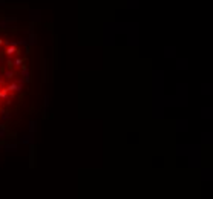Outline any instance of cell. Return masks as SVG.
Segmentation results:
<instances>
[{"label":"cell","mask_w":213,"mask_h":199,"mask_svg":"<svg viewBox=\"0 0 213 199\" xmlns=\"http://www.w3.org/2000/svg\"><path fill=\"white\" fill-rule=\"evenodd\" d=\"M6 90H12V92H16V90H20V84H11Z\"/></svg>","instance_id":"1"},{"label":"cell","mask_w":213,"mask_h":199,"mask_svg":"<svg viewBox=\"0 0 213 199\" xmlns=\"http://www.w3.org/2000/svg\"><path fill=\"white\" fill-rule=\"evenodd\" d=\"M6 97V89L5 90H0V98H5Z\"/></svg>","instance_id":"4"},{"label":"cell","mask_w":213,"mask_h":199,"mask_svg":"<svg viewBox=\"0 0 213 199\" xmlns=\"http://www.w3.org/2000/svg\"><path fill=\"white\" fill-rule=\"evenodd\" d=\"M14 63H16L17 66H22V63H23V58H17V60L14 61Z\"/></svg>","instance_id":"3"},{"label":"cell","mask_w":213,"mask_h":199,"mask_svg":"<svg viewBox=\"0 0 213 199\" xmlns=\"http://www.w3.org/2000/svg\"><path fill=\"white\" fill-rule=\"evenodd\" d=\"M12 75H14V74H12V72H6V77H8V78H11V77H12Z\"/></svg>","instance_id":"5"},{"label":"cell","mask_w":213,"mask_h":199,"mask_svg":"<svg viewBox=\"0 0 213 199\" xmlns=\"http://www.w3.org/2000/svg\"><path fill=\"white\" fill-rule=\"evenodd\" d=\"M5 52H6L8 55H11V54H14V52H16V46H9V48H8V49L5 51Z\"/></svg>","instance_id":"2"},{"label":"cell","mask_w":213,"mask_h":199,"mask_svg":"<svg viewBox=\"0 0 213 199\" xmlns=\"http://www.w3.org/2000/svg\"><path fill=\"white\" fill-rule=\"evenodd\" d=\"M2 43H3V41H2V38H0V45H2Z\"/></svg>","instance_id":"6"}]
</instances>
